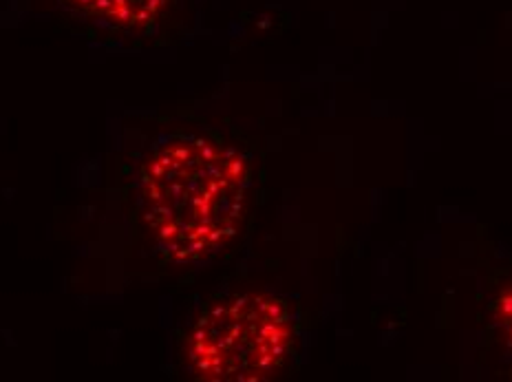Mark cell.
Listing matches in <instances>:
<instances>
[{"mask_svg":"<svg viewBox=\"0 0 512 382\" xmlns=\"http://www.w3.org/2000/svg\"><path fill=\"white\" fill-rule=\"evenodd\" d=\"M250 164L212 137H175L142 168V206L159 248L179 263L230 243L245 219Z\"/></svg>","mask_w":512,"mask_h":382,"instance_id":"cell-1","label":"cell"},{"mask_svg":"<svg viewBox=\"0 0 512 382\" xmlns=\"http://www.w3.org/2000/svg\"><path fill=\"white\" fill-rule=\"evenodd\" d=\"M493 318H495V325L501 334V341H504L506 354H508L510 365H512V283L506 285V288L499 292L497 301L493 305Z\"/></svg>","mask_w":512,"mask_h":382,"instance_id":"cell-4","label":"cell"},{"mask_svg":"<svg viewBox=\"0 0 512 382\" xmlns=\"http://www.w3.org/2000/svg\"><path fill=\"white\" fill-rule=\"evenodd\" d=\"M294 347L287 305L270 294H232L208 305L192 325L186 358L192 374L212 382L274 378Z\"/></svg>","mask_w":512,"mask_h":382,"instance_id":"cell-2","label":"cell"},{"mask_svg":"<svg viewBox=\"0 0 512 382\" xmlns=\"http://www.w3.org/2000/svg\"><path fill=\"white\" fill-rule=\"evenodd\" d=\"M76 12L122 29H142L164 12L168 0H64Z\"/></svg>","mask_w":512,"mask_h":382,"instance_id":"cell-3","label":"cell"}]
</instances>
